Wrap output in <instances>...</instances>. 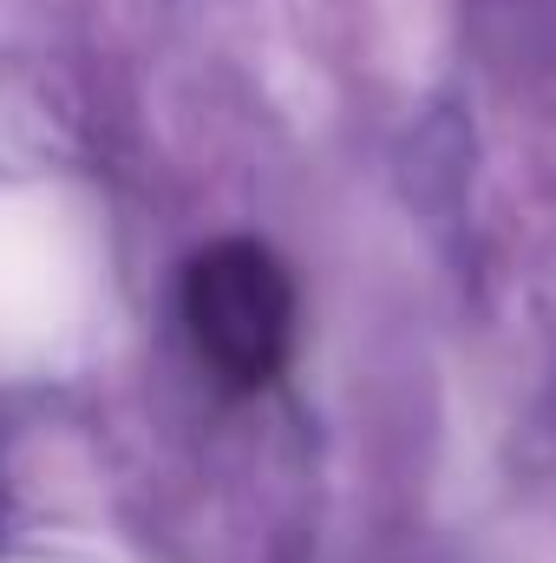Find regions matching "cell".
Segmentation results:
<instances>
[{
    "mask_svg": "<svg viewBox=\"0 0 556 563\" xmlns=\"http://www.w3.org/2000/svg\"><path fill=\"white\" fill-rule=\"evenodd\" d=\"M184 328L230 394L276 387L294 347V282L249 236H223L184 269Z\"/></svg>",
    "mask_w": 556,
    "mask_h": 563,
    "instance_id": "6da1fadb",
    "label": "cell"
}]
</instances>
